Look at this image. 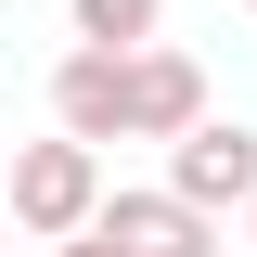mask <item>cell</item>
<instances>
[{
	"label": "cell",
	"mask_w": 257,
	"mask_h": 257,
	"mask_svg": "<svg viewBox=\"0 0 257 257\" xmlns=\"http://www.w3.org/2000/svg\"><path fill=\"white\" fill-rule=\"evenodd\" d=\"M13 219H26L39 244L90 231L103 219V142H77V128H64V142H26V155H13Z\"/></svg>",
	"instance_id": "cell-1"
},
{
	"label": "cell",
	"mask_w": 257,
	"mask_h": 257,
	"mask_svg": "<svg viewBox=\"0 0 257 257\" xmlns=\"http://www.w3.org/2000/svg\"><path fill=\"white\" fill-rule=\"evenodd\" d=\"M167 180H180L193 206H257V128L244 116H193L180 142H167Z\"/></svg>",
	"instance_id": "cell-2"
},
{
	"label": "cell",
	"mask_w": 257,
	"mask_h": 257,
	"mask_svg": "<svg viewBox=\"0 0 257 257\" xmlns=\"http://www.w3.org/2000/svg\"><path fill=\"white\" fill-rule=\"evenodd\" d=\"M103 231L128 257H219V206H193L180 180L167 193H103Z\"/></svg>",
	"instance_id": "cell-3"
},
{
	"label": "cell",
	"mask_w": 257,
	"mask_h": 257,
	"mask_svg": "<svg viewBox=\"0 0 257 257\" xmlns=\"http://www.w3.org/2000/svg\"><path fill=\"white\" fill-rule=\"evenodd\" d=\"M52 116L77 128V142H128V52L116 39H77V52L52 64Z\"/></svg>",
	"instance_id": "cell-4"
},
{
	"label": "cell",
	"mask_w": 257,
	"mask_h": 257,
	"mask_svg": "<svg viewBox=\"0 0 257 257\" xmlns=\"http://www.w3.org/2000/svg\"><path fill=\"white\" fill-rule=\"evenodd\" d=\"M193 116H219V103H206V64L142 39V52H128V142H180Z\"/></svg>",
	"instance_id": "cell-5"
},
{
	"label": "cell",
	"mask_w": 257,
	"mask_h": 257,
	"mask_svg": "<svg viewBox=\"0 0 257 257\" xmlns=\"http://www.w3.org/2000/svg\"><path fill=\"white\" fill-rule=\"evenodd\" d=\"M155 13H167V0H77V39H116V52H142V39H155Z\"/></svg>",
	"instance_id": "cell-6"
},
{
	"label": "cell",
	"mask_w": 257,
	"mask_h": 257,
	"mask_svg": "<svg viewBox=\"0 0 257 257\" xmlns=\"http://www.w3.org/2000/svg\"><path fill=\"white\" fill-rule=\"evenodd\" d=\"M52 257H128V244H116V231H103V219H90V231H64V244H52Z\"/></svg>",
	"instance_id": "cell-7"
},
{
	"label": "cell",
	"mask_w": 257,
	"mask_h": 257,
	"mask_svg": "<svg viewBox=\"0 0 257 257\" xmlns=\"http://www.w3.org/2000/svg\"><path fill=\"white\" fill-rule=\"evenodd\" d=\"M0 193H13V155H0Z\"/></svg>",
	"instance_id": "cell-8"
},
{
	"label": "cell",
	"mask_w": 257,
	"mask_h": 257,
	"mask_svg": "<svg viewBox=\"0 0 257 257\" xmlns=\"http://www.w3.org/2000/svg\"><path fill=\"white\" fill-rule=\"evenodd\" d=\"M244 219H257V206H244Z\"/></svg>",
	"instance_id": "cell-9"
},
{
	"label": "cell",
	"mask_w": 257,
	"mask_h": 257,
	"mask_svg": "<svg viewBox=\"0 0 257 257\" xmlns=\"http://www.w3.org/2000/svg\"><path fill=\"white\" fill-rule=\"evenodd\" d=\"M244 13H257V0H244Z\"/></svg>",
	"instance_id": "cell-10"
}]
</instances>
